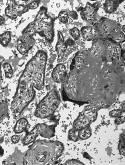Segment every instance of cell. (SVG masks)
<instances>
[{
    "instance_id": "31",
    "label": "cell",
    "mask_w": 125,
    "mask_h": 165,
    "mask_svg": "<svg viewBox=\"0 0 125 165\" xmlns=\"http://www.w3.org/2000/svg\"><path fill=\"white\" fill-rule=\"evenodd\" d=\"M123 111H125V102H123Z\"/></svg>"
},
{
    "instance_id": "10",
    "label": "cell",
    "mask_w": 125,
    "mask_h": 165,
    "mask_svg": "<svg viewBox=\"0 0 125 165\" xmlns=\"http://www.w3.org/2000/svg\"><path fill=\"white\" fill-rule=\"evenodd\" d=\"M67 45L65 44L64 36L61 31L58 32V40L56 45V50L58 57V60H61L64 56L66 50L67 49Z\"/></svg>"
},
{
    "instance_id": "16",
    "label": "cell",
    "mask_w": 125,
    "mask_h": 165,
    "mask_svg": "<svg viewBox=\"0 0 125 165\" xmlns=\"http://www.w3.org/2000/svg\"><path fill=\"white\" fill-rule=\"evenodd\" d=\"M84 60H85V57L84 56V55H83L82 54L78 55V56L76 57V60L74 61V64L72 63L71 65H73L74 66H75L77 68V69H80L82 66V65H83L84 62Z\"/></svg>"
},
{
    "instance_id": "24",
    "label": "cell",
    "mask_w": 125,
    "mask_h": 165,
    "mask_svg": "<svg viewBox=\"0 0 125 165\" xmlns=\"http://www.w3.org/2000/svg\"><path fill=\"white\" fill-rule=\"evenodd\" d=\"M65 165H83L84 163H82V162L76 160H71L69 161H66L65 163Z\"/></svg>"
},
{
    "instance_id": "29",
    "label": "cell",
    "mask_w": 125,
    "mask_h": 165,
    "mask_svg": "<svg viewBox=\"0 0 125 165\" xmlns=\"http://www.w3.org/2000/svg\"><path fill=\"white\" fill-rule=\"evenodd\" d=\"M5 21V20L4 18L2 16H1V15H0V25L4 24Z\"/></svg>"
},
{
    "instance_id": "2",
    "label": "cell",
    "mask_w": 125,
    "mask_h": 165,
    "mask_svg": "<svg viewBox=\"0 0 125 165\" xmlns=\"http://www.w3.org/2000/svg\"><path fill=\"white\" fill-rule=\"evenodd\" d=\"M54 19L47 14V9L42 6L38 14L34 21L26 27L22 32L23 35H31L38 34L52 43L54 36Z\"/></svg>"
},
{
    "instance_id": "25",
    "label": "cell",
    "mask_w": 125,
    "mask_h": 165,
    "mask_svg": "<svg viewBox=\"0 0 125 165\" xmlns=\"http://www.w3.org/2000/svg\"><path fill=\"white\" fill-rule=\"evenodd\" d=\"M125 121V118L124 116H120L119 117H116V119L115 120L114 123L115 124L117 125H120L123 124Z\"/></svg>"
},
{
    "instance_id": "13",
    "label": "cell",
    "mask_w": 125,
    "mask_h": 165,
    "mask_svg": "<svg viewBox=\"0 0 125 165\" xmlns=\"http://www.w3.org/2000/svg\"><path fill=\"white\" fill-rule=\"evenodd\" d=\"M120 1H105L104 4V9L108 13H112L116 10L118 5L121 2Z\"/></svg>"
},
{
    "instance_id": "7",
    "label": "cell",
    "mask_w": 125,
    "mask_h": 165,
    "mask_svg": "<svg viewBox=\"0 0 125 165\" xmlns=\"http://www.w3.org/2000/svg\"><path fill=\"white\" fill-rule=\"evenodd\" d=\"M47 128V126L45 124H39L37 126H35L34 128L29 133H27L26 136L23 140V143L26 145L30 143L34 142L35 140L36 137L42 133L44 130Z\"/></svg>"
},
{
    "instance_id": "21",
    "label": "cell",
    "mask_w": 125,
    "mask_h": 165,
    "mask_svg": "<svg viewBox=\"0 0 125 165\" xmlns=\"http://www.w3.org/2000/svg\"><path fill=\"white\" fill-rule=\"evenodd\" d=\"M77 130H75L74 128L69 130V139L74 142H77L79 139L78 135H77Z\"/></svg>"
},
{
    "instance_id": "28",
    "label": "cell",
    "mask_w": 125,
    "mask_h": 165,
    "mask_svg": "<svg viewBox=\"0 0 125 165\" xmlns=\"http://www.w3.org/2000/svg\"><path fill=\"white\" fill-rule=\"evenodd\" d=\"M69 15H70L71 17L73 18L74 19H78V14H77V13L76 12H74V11L71 12L69 14Z\"/></svg>"
},
{
    "instance_id": "15",
    "label": "cell",
    "mask_w": 125,
    "mask_h": 165,
    "mask_svg": "<svg viewBox=\"0 0 125 165\" xmlns=\"http://www.w3.org/2000/svg\"><path fill=\"white\" fill-rule=\"evenodd\" d=\"M11 39V33L9 31H6L2 34L0 35V43L4 47H6L10 43Z\"/></svg>"
},
{
    "instance_id": "19",
    "label": "cell",
    "mask_w": 125,
    "mask_h": 165,
    "mask_svg": "<svg viewBox=\"0 0 125 165\" xmlns=\"http://www.w3.org/2000/svg\"><path fill=\"white\" fill-rule=\"evenodd\" d=\"M69 33L74 40H78L81 36V31L77 27H74L69 30Z\"/></svg>"
},
{
    "instance_id": "8",
    "label": "cell",
    "mask_w": 125,
    "mask_h": 165,
    "mask_svg": "<svg viewBox=\"0 0 125 165\" xmlns=\"http://www.w3.org/2000/svg\"><path fill=\"white\" fill-rule=\"evenodd\" d=\"M97 9L94 5L87 2L86 6L82 9L81 12V15L82 19L88 23H93L96 19Z\"/></svg>"
},
{
    "instance_id": "26",
    "label": "cell",
    "mask_w": 125,
    "mask_h": 165,
    "mask_svg": "<svg viewBox=\"0 0 125 165\" xmlns=\"http://www.w3.org/2000/svg\"><path fill=\"white\" fill-rule=\"evenodd\" d=\"M20 136L18 135H15L12 137V141L13 143H17L20 141Z\"/></svg>"
},
{
    "instance_id": "14",
    "label": "cell",
    "mask_w": 125,
    "mask_h": 165,
    "mask_svg": "<svg viewBox=\"0 0 125 165\" xmlns=\"http://www.w3.org/2000/svg\"><path fill=\"white\" fill-rule=\"evenodd\" d=\"M78 137L83 140L89 139L92 135V131L90 126H87L78 130Z\"/></svg>"
},
{
    "instance_id": "23",
    "label": "cell",
    "mask_w": 125,
    "mask_h": 165,
    "mask_svg": "<svg viewBox=\"0 0 125 165\" xmlns=\"http://www.w3.org/2000/svg\"><path fill=\"white\" fill-rule=\"evenodd\" d=\"M122 109H114L112 110L111 111L109 112V116L112 117H118L121 116L122 113Z\"/></svg>"
},
{
    "instance_id": "12",
    "label": "cell",
    "mask_w": 125,
    "mask_h": 165,
    "mask_svg": "<svg viewBox=\"0 0 125 165\" xmlns=\"http://www.w3.org/2000/svg\"><path fill=\"white\" fill-rule=\"evenodd\" d=\"M28 122L25 118H21L18 120L14 128V132L15 133H21L26 130Z\"/></svg>"
},
{
    "instance_id": "3",
    "label": "cell",
    "mask_w": 125,
    "mask_h": 165,
    "mask_svg": "<svg viewBox=\"0 0 125 165\" xmlns=\"http://www.w3.org/2000/svg\"><path fill=\"white\" fill-rule=\"evenodd\" d=\"M60 103V95L57 90L53 89L40 101L36 109L35 115L41 119L49 117L54 113Z\"/></svg>"
},
{
    "instance_id": "30",
    "label": "cell",
    "mask_w": 125,
    "mask_h": 165,
    "mask_svg": "<svg viewBox=\"0 0 125 165\" xmlns=\"http://www.w3.org/2000/svg\"><path fill=\"white\" fill-rule=\"evenodd\" d=\"M5 59L3 57L0 56V69H1V66L2 65V64L3 63V62L4 61Z\"/></svg>"
},
{
    "instance_id": "27",
    "label": "cell",
    "mask_w": 125,
    "mask_h": 165,
    "mask_svg": "<svg viewBox=\"0 0 125 165\" xmlns=\"http://www.w3.org/2000/svg\"><path fill=\"white\" fill-rule=\"evenodd\" d=\"M65 44L66 45H67V47H73L74 45L75 44V42L72 39H68L66 42H65Z\"/></svg>"
},
{
    "instance_id": "18",
    "label": "cell",
    "mask_w": 125,
    "mask_h": 165,
    "mask_svg": "<svg viewBox=\"0 0 125 165\" xmlns=\"http://www.w3.org/2000/svg\"><path fill=\"white\" fill-rule=\"evenodd\" d=\"M69 13L66 11H61L58 15V19L64 24H66L69 21Z\"/></svg>"
},
{
    "instance_id": "6",
    "label": "cell",
    "mask_w": 125,
    "mask_h": 165,
    "mask_svg": "<svg viewBox=\"0 0 125 165\" xmlns=\"http://www.w3.org/2000/svg\"><path fill=\"white\" fill-rule=\"evenodd\" d=\"M35 40L31 35H23L18 40L17 49L22 55H25L33 47Z\"/></svg>"
},
{
    "instance_id": "9",
    "label": "cell",
    "mask_w": 125,
    "mask_h": 165,
    "mask_svg": "<svg viewBox=\"0 0 125 165\" xmlns=\"http://www.w3.org/2000/svg\"><path fill=\"white\" fill-rule=\"evenodd\" d=\"M67 71L64 64H59L54 68L52 72L53 80L56 83L62 82L66 76Z\"/></svg>"
},
{
    "instance_id": "4",
    "label": "cell",
    "mask_w": 125,
    "mask_h": 165,
    "mask_svg": "<svg viewBox=\"0 0 125 165\" xmlns=\"http://www.w3.org/2000/svg\"><path fill=\"white\" fill-rule=\"evenodd\" d=\"M97 116V110L95 108L91 107L84 109L74 122V129L78 131L82 128L90 126L92 123L96 120Z\"/></svg>"
},
{
    "instance_id": "22",
    "label": "cell",
    "mask_w": 125,
    "mask_h": 165,
    "mask_svg": "<svg viewBox=\"0 0 125 165\" xmlns=\"http://www.w3.org/2000/svg\"><path fill=\"white\" fill-rule=\"evenodd\" d=\"M40 4V1H31L27 5L28 10H34L38 8Z\"/></svg>"
},
{
    "instance_id": "1",
    "label": "cell",
    "mask_w": 125,
    "mask_h": 165,
    "mask_svg": "<svg viewBox=\"0 0 125 165\" xmlns=\"http://www.w3.org/2000/svg\"><path fill=\"white\" fill-rule=\"evenodd\" d=\"M47 54L39 51L26 65L19 80L18 90L12 104L13 113H19L34 98V87L42 90L44 86V73Z\"/></svg>"
},
{
    "instance_id": "5",
    "label": "cell",
    "mask_w": 125,
    "mask_h": 165,
    "mask_svg": "<svg viewBox=\"0 0 125 165\" xmlns=\"http://www.w3.org/2000/svg\"><path fill=\"white\" fill-rule=\"evenodd\" d=\"M28 11L26 6L18 5L14 1L13 4L9 5L5 9V14L11 19H15Z\"/></svg>"
},
{
    "instance_id": "11",
    "label": "cell",
    "mask_w": 125,
    "mask_h": 165,
    "mask_svg": "<svg viewBox=\"0 0 125 165\" xmlns=\"http://www.w3.org/2000/svg\"><path fill=\"white\" fill-rule=\"evenodd\" d=\"M80 31L83 39L87 41L94 40L97 35V31L93 26H84Z\"/></svg>"
},
{
    "instance_id": "20",
    "label": "cell",
    "mask_w": 125,
    "mask_h": 165,
    "mask_svg": "<svg viewBox=\"0 0 125 165\" xmlns=\"http://www.w3.org/2000/svg\"><path fill=\"white\" fill-rule=\"evenodd\" d=\"M118 149L121 155L125 156V136L123 135V137H121L118 145Z\"/></svg>"
},
{
    "instance_id": "17",
    "label": "cell",
    "mask_w": 125,
    "mask_h": 165,
    "mask_svg": "<svg viewBox=\"0 0 125 165\" xmlns=\"http://www.w3.org/2000/svg\"><path fill=\"white\" fill-rule=\"evenodd\" d=\"M3 68L4 69L6 77L8 78H11L13 76V70L11 65L9 63L3 64Z\"/></svg>"
}]
</instances>
